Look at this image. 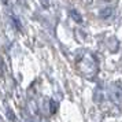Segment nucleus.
Segmentation results:
<instances>
[{
  "label": "nucleus",
  "instance_id": "f257e3e1",
  "mask_svg": "<svg viewBox=\"0 0 122 122\" xmlns=\"http://www.w3.org/2000/svg\"><path fill=\"white\" fill-rule=\"evenodd\" d=\"M71 15L76 18V21H77V22H82V18H81V15H80V14H77V12L74 11V10L71 11Z\"/></svg>",
  "mask_w": 122,
  "mask_h": 122
}]
</instances>
